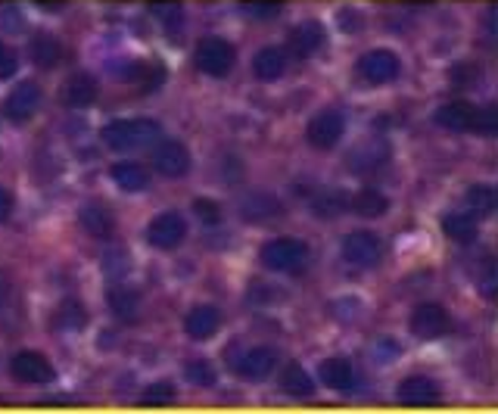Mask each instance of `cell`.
Instances as JSON below:
<instances>
[{
	"instance_id": "obj_1",
	"label": "cell",
	"mask_w": 498,
	"mask_h": 414,
	"mask_svg": "<svg viewBox=\"0 0 498 414\" xmlns=\"http://www.w3.org/2000/svg\"><path fill=\"white\" fill-rule=\"evenodd\" d=\"M160 137H162V125L153 119H119L103 128V141L113 150H119V153L153 147Z\"/></svg>"
},
{
	"instance_id": "obj_2",
	"label": "cell",
	"mask_w": 498,
	"mask_h": 414,
	"mask_svg": "<svg viewBox=\"0 0 498 414\" xmlns=\"http://www.w3.org/2000/svg\"><path fill=\"white\" fill-rule=\"evenodd\" d=\"M193 63H197V69L203 72V75H212V78H224L230 69H234L237 63V51L230 41L224 38H203L197 41V47H193Z\"/></svg>"
},
{
	"instance_id": "obj_3",
	"label": "cell",
	"mask_w": 498,
	"mask_h": 414,
	"mask_svg": "<svg viewBox=\"0 0 498 414\" xmlns=\"http://www.w3.org/2000/svg\"><path fill=\"white\" fill-rule=\"evenodd\" d=\"M308 262V246L296 237H277V240H268L262 246V265L271 268V271L281 274H293L300 268H306Z\"/></svg>"
},
{
	"instance_id": "obj_4",
	"label": "cell",
	"mask_w": 498,
	"mask_h": 414,
	"mask_svg": "<svg viewBox=\"0 0 498 414\" xmlns=\"http://www.w3.org/2000/svg\"><path fill=\"white\" fill-rule=\"evenodd\" d=\"M411 333L421 340H440L452 331V318L440 302H421V306L411 312Z\"/></svg>"
},
{
	"instance_id": "obj_5",
	"label": "cell",
	"mask_w": 498,
	"mask_h": 414,
	"mask_svg": "<svg viewBox=\"0 0 498 414\" xmlns=\"http://www.w3.org/2000/svg\"><path fill=\"white\" fill-rule=\"evenodd\" d=\"M402 72V63L393 51H368L362 59H358V75L364 78L368 84H390L399 78Z\"/></svg>"
},
{
	"instance_id": "obj_6",
	"label": "cell",
	"mask_w": 498,
	"mask_h": 414,
	"mask_svg": "<svg viewBox=\"0 0 498 414\" xmlns=\"http://www.w3.org/2000/svg\"><path fill=\"white\" fill-rule=\"evenodd\" d=\"M343 134H346V119H343V113H337V109H324V113H318L306 128L308 144L318 150L337 147V144L343 141Z\"/></svg>"
},
{
	"instance_id": "obj_7",
	"label": "cell",
	"mask_w": 498,
	"mask_h": 414,
	"mask_svg": "<svg viewBox=\"0 0 498 414\" xmlns=\"http://www.w3.org/2000/svg\"><path fill=\"white\" fill-rule=\"evenodd\" d=\"M380 255H384V243H380L377 234H370V230H352L343 240V259L349 262V265L370 268V265H377Z\"/></svg>"
},
{
	"instance_id": "obj_8",
	"label": "cell",
	"mask_w": 498,
	"mask_h": 414,
	"mask_svg": "<svg viewBox=\"0 0 498 414\" xmlns=\"http://www.w3.org/2000/svg\"><path fill=\"white\" fill-rule=\"evenodd\" d=\"M184 237H187V222L181 212H162V215H156L147 228V240L153 243L156 249L181 246Z\"/></svg>"
},
{
	"instance_id": "obj_9",
	"label": "cell",
	"mask_w": 498,
	"mask_h": 414,
	"mask_svg": "<svg viewBox=\"0 0 498 414\" xmlns=\"http://www.w3.org/2000/svg\"><path fill=\"white\" fill-rule=\"evenodd\" d=\"M10 371L19 383H32V387H44L53 380V364L41 352H16L10 358Z\"/></svg>"
},
{
	"instance_id": "obj_10",
	"label": "cell",
	"mask_w": 498,
	"mask_h": 414,
	"mask_svg": "<svg viewBox=\"0 0 498 414\" xmlns=\"http://www.w3.org/2000/svg\"><path fill=\"white\" fill-rule=\"evenodd\" d=\"M153 168L166 178H178L191 168V150L181 141H160L153 150Z\"/></svg>"
},
{
	"instance_id": "obj_11",
	"label": "cell",
	"mask_w": 498,
	"mask_h": 414,
	"mask_svg": "<svg viewBox=\"0 0 498 414\" xmlns=\"http://www.w3.org/2000/svg\"><path fill=\"white\" fill-rule=\"evenodd\" d=\"M38 106H41V88L35 82L16 84V88L10 90L7 103H4L7 119H13V121H28L35 113H38Z\"/></svg>"
},
{
	"instance_id": "obj_12",
	"label": "cell",
	"mask_w": 498,
	"mask_h": 414,
	"mask_svg": "<svg viewBox=\"0 0 498 414\" xmlns=\"http://www.w3.org/2000/svg\"><path fill=\"white\" fill-rule=\"evenodd\" d=\"M386 160H390V147H386V141H364L358 144L355 150L349 153V172L355 175H368V172H377L380 166H386Z\"/></svg>"
},
{
	"instance_id": "obj_13",
	"label": "cell",
	"mask_w": 498,
	"mask_h": 414,
	"mask_svg": "<svg viewBox=\"0 0 498 414\" xmlns=\"http://www.w3.org/2000/svg\"><path fill=\"white\" fill-rule=\"evenodd\" d=\"M396 399L405 402V405H427V402L440 399V383H436L433 377L411 374L396 387Z\"/></svg>"
},
{
	"instance_id": "obj_14",
	"label": "cell",
	"mask_w": 498,
	"mask_h": 414,
	"mask_svg": "<svg viewBox=\"0 0 498 414\" xmlns=\"http://www.w3.org/2000/svg\"><path fill=\"white\" fill-rule=\"evenodd\" d=\"M222 327V312L215 306H197L191 309V315L184 318V331L191 340L203 343V340H212Z\"/></svg>"
},
{
	"instance_id": "obj_15",
	"label": "cell",
	"mask_w": 498,
	"mask_h": 414,
	"mask_svg": "<svg viewBox=\"0 0 498 414\" xmlns=\"http://www.w3.org/2000/svg\"><path fill=\"white\" fill-rule=\"evenodd\" d=\"M327 41V32L321 22H300V26L290 32V51L296 53V57H312L315 51H321Z\"/></svg>"
},
{
	"instance_id": "obj_16",
	"label": "cell",
	"mask_w": 498,
	"mask_h": 414,
	"mask_svg": "<svg viewBox=\"0 0 498 414\" xmlns=\"http://www.w3.org/2000/svg\"><path fill=\"white\" fill-rule=\"evenodd\" d=\"M321 380L331 389H339V393H349V389L358 387V371L349 358H327L321 364Z\"/></svg>"
},
{
	"instance_id": "obj_17",
	"label": "cell",
	"mask_w": 498,
	"mask_h": 414,
	"mask_svg": "<svg viewBox=\"0 0 498 414\" xmlns=\"http://www.w3.org/2000/svg\"><path fill=\"white\" fill-rule=\"evenodd\" d=\"M78 222H82V228L88 230L90 237H97V240H109V237L115 234V218L113 212L106 209V206L100 203H88L82 212H78Z\"/></svg>"
},
{
	"instance_id": "obj_18",
	"label": "cell",
	"mask_w": 498,
	"mask_h": 414,
	"mask_svg": "<svg viewBox=\"0 0 498 414\" xmlns=\"http://www.w3.org/2000/svg\"><path fill=\"white\" fill-rule=\"evenodd\" d=\"M277 364V352L271 346H256V349H249L246 355L240 358V374L246 380H262L275 371Z\"/></svg>"
},
{
	"instance_id": "obj_19",
	"label": "cell",
	"mask_w": 498,
	"mask_h": 414,
	"mask_svg": "<svg viewBox=\"0 0 498 414\" xmlns=\"http://www.w3.org/2000/svg\"><path fill=\"white\" fill-rule=\"evenodd\" d=\"M253 72L262 82H277V78L287 72V53L281 47H262V51L253 57Z\"/></svg>"
},
{
	"instance_id": "obj_20",
	"label": "cell",
	"mask_w": 498,
	"mask_h": 414,
	"mask_svg": "<svg viewBox=\"0 0 498 414\" xmlns=\"http://www.w3.org/2000/svg\"><path fill=\"white\" fill-rule=\"evenodd\" d=\"M473 113H477V109L467 100H452L436 109V121H440L442 128H448V131H471Z\"/></svg>"
},
{
	"instance_id": "obj_21",
	"label": "cell",
	"mask_w": 498,
	"mask_h": 414,
	"mask_svg": "<svg viewBox=\"0 0 498 414\" xmlns=\"http://www.w3.org/2000/svg\"><path fill=\"white\" fill-rule=\"evenodd\" d=\"M346 206L364 218H380V215H386V209H390V199H386L377 187H362Z\"/></svg>"
},
{
	"instance_id": "obj_22",
	"label": "cell",
	"mask_w": 498,
	"mask_h": 414,
	"mask_svg": "<svg viewBox=\"0 0 498 414\" xmlns=\"http://www.w3.org/2000/svg\"><path fill=\"white\" fill-rule=\"evenodd\" d=\"M28 53H32L35 66H41V69H57L59 59H63V44H59L53 35H35L32 44H28Z\"/></svg>"
},
{
	"instance_id": "obj_23",
	"label": "cell",
	"mask_w": 498,
	"mask_h": 414,
	"mask_svg": "<svg viewBox=\"0 0 498 414\" xmlns=\"http://www.w3.org/2000/svg\"><path fill=\"white\" fill-rule=\"evenodd\" d=\"M63 97H66V103L75 109L90 106V103L97 100V82L90 75H84V72H78V75H72L69 82H66Z\"/></svg>"
},
{
	"instance_id": "obj_24",
	"label": "cell",
	"mask_w": 498,
	"mask_h": 414,
	"mask_svg": "<svg viewBox=\"0 0 498 414\" xmlns=\"http://www.w3.org/2000/svg\"><path fill=\"white\" fill-rule=\"evenodd\" d=\"M109 175H113V181L121 187V191H128V193H137V191H144V187L150 184L147 168L137 166V162H115Z\"/></svg>"
},
{
	"instance_id": "obj_25",
	"label": "cell",
	"mask_w": 498,
	"mask_h": 414,
	"mask_svg": "<svg viewBox=\"0 0 498 414\" xmlns=\"http://www.w3.org/2000/svg\"><path fill=\"white\" fill-rule=\"evenodd\" d=\"M109 309L115 312V318L135 321L141 315V293L131 287H113L109 290Z\"/></svg>"
},
{
	"instance_id": "obj_26",
	"label": "cell",
	"mask_w": 498,
	"mask_h": 414,
	"mask_svg": "<svg viewBox=\"0 0 498 414\" xmlns=\"http://www.w3.org/2000/svg\"><path fill=\"white\" fill-rule=\"evenodd\" d=\"M442 230H446L448 240L455 243H473L477 240V218L467 215V212H452V215L442 218Z\"/></svg>"
},
{
	"instance_id": "obj_27",
	"label": "cell",
	"mask_w": 498,
	"mask_h": 414,
	"mask_svg": "<svg viewBox=\"0 0 498 414\" xmlns=\"http://www.w3.org/2000/svg\"><path fill=\"white\" fill-rule=\"evenodd\" d=\"M467 215H492L495 212V203H498V197H495V187L492 184H473L471 191H467Z\"/></svg>"
},
{
	"instance_id": "obj_28",
	"label": "cell",
	"mask_w": 498,
	"mask_h": 414,
	"mask_svg": "<svg viewBox=\"0 0 498 414\" xmlns=\"http://www.w3.org/2000/svg\"><path fill=\"white\" fill-rule=\"evenodd\" d=\"M281 387L287 389L290 395H296V399H308V395L315 393L312 377H308V371H302L300 364H290V368H284Z\"/></svg>"
},
{
	"instance_id": "obj_29",
	"label": "cell",
	"mask_w": 498,
	"mask_h": 414,
	"mask_svg": "<svg viewBox=\"0 0 498 414\" xmlns=\"http://www.w3.org/2000/svg\"><path fill=\"white\" fill-rule=\"evenodd\" d=\"M243 215L253 218V222H262V218H275L281 215V203L275 197H265V193H256L243 203Z\"/></svg>"
},
{
	"instance_id": "obj_30",
	"label": "cell",
	"mask_w": 498,
	"mask_h": 414,
	"mask_svg": "<svg viewBox=\"0 0 498 414\" xmlns=\"http://www.w3.org/2000/svg\"><path fill=\"white\" fill-rule=\"evenodd\" d=\"M57 324L63 327V331H78V327L88 324V312H84V306L78 300H66L63 306L57 309Z\"/></svg>"
},
{
	"instance_id": "obj_31",
	"label": "cell",
	"mask_w": 498,
	"mask_h": 414,
	"mask_svg": "<svg viewBox=\"0 0 498 414\" xmlns=\"http://www.w3.org/2000/svg\"><path fill=\"white\" fill-rule=\"evenodd\" d=\"M312 209H315V215L318 218H333V215H339V212L346 209V199L339 197V193H321L318 199L312 203Z\"/></svg>"
},
{
	"instance_id": "obj_32",
	"label": "cell",
	"mask_w": 498,
	"mask_h": 414,
	"mask_svg": "<svg viewBox=\"0 0 498 414\" xmlns=\"http://www.w3.org/2000/svg\"><path fill=\"white\" fill-rule=\"evenodd\" d=\"M243 7L253 20H275V16H281L284 4L281 0H246Z\"/></svg>"
},
{
	"instance_id": "obj_33",
	"label": "cell",
	"mask_w": 498,
	"mask_h": 414,
	"mask_svg": "<svg viewBox=\"0 0 498 414\" xmlns=\"http://www.w3.org/2000/svg\"><path fill=\"white\" fill-rule=\"evenodd\" d=\"M187 380L191 383H197V387H212L215 383V371H212V364L209 362H191L187 364Z\"/></svg>"
},
{
	"instance_id": "obj_34",
	"label": "cell",
	"mask_w": 498,
	"mask_h": 414,
	"mask_svg": "<svg viewBox=\"0 0 498 414\" xmlns=\"http://www.w3.org/2000/svg\"><path fill=\"white\" fill-rule=\"evenodd\" d=\"M471 131L483 134V137H492L495 134V106H483L473 113V125Z\"/></svg>"
},
{
	"instance_id": "obj_35",
	"label": "cell",
	"mask_w": 498,
	"mask_h": 414,
	"mask_svg": "<svg viewBox=\"0 0 498 414\" xmlns=\"http://www.w3.org/2000/svg\"><path fill=\"white\" fill-rule=\"evenodd\" d=\"M193 212H197V218L203 224H218V222H222V206H218L215 199H197V203H193Z\"/></svg>"
},
{
	"instance_id": "obj_36",
	"label": "cell",
	"mask_w": 498,
	"mask_h": 414,
	"mask_svg": "<svg viewBox=\"0 0 498 414\" xmlns=\"http://www.w3.org/2000/svg\"><path fill=\"white\" fill-rule=\"evenodd\" d=\"M156 16L168 26V32H175V26H181V4H172V0H162L156 4Z\"/></svg>"
},
{
	"instance_id": "obj_37",
	"label": "cell",
	"mask_w": 498,
	"mask_h": 414,
	"mask_svg": "<svg viewBox=\"0 0 498 414\" xmlns=\"http://www.w3.org/2000/svg\"><path fill=\"white\" fill-rule=\"evenodd\" d=\"M0 28L4 32H19L22 28V13L13 4H0Z\"/></svg>"
},
{
	"instance_id": "obj_38",
	"label": "cell",
	"mask_w": 498,
	"mask_h": 414,
	"mask_svg": "<svg viewBox=\"0 0 498 414\" xmlns=\"http://www.w3.org/2000/svg\"><path fill=\"white\" fill-rule=\"evenodd\" d=\"M16 69H19V57H16L13 47H7L4 41H0V78L16 75Z\"/></svg>"
},
{
	"instance_id": "obj_39",
	"label": "cell",
	"mask_w": 498,
	"mask_h": 414,
	"mask_svg": "<svg viewBox=\"0 0 498 414\" xmlns=\"http://www.w3.org/2000/svg\"><path fill=\"white\" fill-rule=\"evenodd\" d=\"M175 399V387L172 383H153V387L144 389V402H172Z\"/></svg>"
},
{
	"instance_id": "obj_40",
	"label": "cell",
	"mask_w": 498,
	"mask_h": 414,
	"mask_svg": "<svg viewBox=\"0 0 498 414\" xmlns=\"http://www.w3.org/2000/svg\"><path fill=\"white\" fill-rule=\"evenodd\" d=\"M10 212H13V197H10L7 187H0V222H7Z\"/></svg>"
},
{
	"instance_id": "obj_41",
	"label": "cell",
	"mask_w": 498,
	"mask_h": 414,
	"mask_svg": "<svg viewBox=\"0 0 498 414\" xmlns=\"http://www.w3.org/2000/svg\"><path fill=\"white\" fill-rule=\"evenodd\" d=\"M0 296H4V281H0Z\"/></svg>"
}]
</instances>
